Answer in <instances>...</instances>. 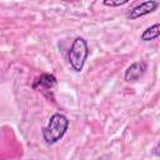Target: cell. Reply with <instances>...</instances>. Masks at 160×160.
Segmentation results:
<instances>
[{
	"label": "cell",
	"instance_id": "obj_7",
	"mask_svg": "<svg viewBox=\"0 0 160 160\" xmlns=\"http://www.w3.org/2000/svg\"><path fill=\"white\" fill-rule=\"evenodd\" d=\"M129 2V0H124V1H108L105 0L102 4L105 6H110V8H114V6H122V5H126Z\"/></svg>",
	"mask_w": 160,
	"mask_h": 160
},
{
	"label": "cell",
	"instance_id": "obj_4",
	"mask_svg": "<svg viewBox=\"0 0 160 160\" xmlns=\"http://www.w3.org/2000/svg\"><path fill=\"white\" fill-rule=\"evenodd\" d=\"M158 8H159V2L158 1H154V0L144 1V2H140L139 5L134 6L132 9H130L128 11V14H126V18L130 19V20H135V19L145 16V15H148L150 12H154Z\"/></svg>",
	"mask_w": 160,
	"mask_h": 160
},
{
	"label": "cell",
	"instance_id": "obj_3",
	"mask_svg": "<svg viewBox=\"0 0 160 160\" xmlns=\"http://www.w3.org/2000/svg\"><path fill=\"white\" fill-rule=\"evenodd\" d=\"M56 85V78L52 74H48L44 72L40 76H38L34 82H32V89L40 91L44 96H46L48 99L54 100V95H52V89Z\"/></svg>",
	"mask_w": 160,
	"mask_h": 160
},
{
	"label": "cell",
	"instance_id": "obj_2",
	"mask_svg": "<svg viewBox=\"0 0 160 160\" xmlns=\"http://www.w3.org/2000/svg\"><path fill=\"white\" fill-rule=\"evenodd\" d=\"M88 55H89V46H88L86 40L80 36L76 38L72 41L71 48L68 54V60L72 70H75L76 72H80L85 65Z\"/></svg>",
	"mask_w": 160,
	"mask_h": 160
},
{
	"label": "cell",
	"instance_id": "obj_5",
	"mask_svg": "<svg viewBox=\"0 0 160 160\" xmlns=\"http://www.w3.org/2000/svg\"><path fill=\"white\" fill-rule=\"evenodd\" d=\"M148 69V64L144 61V60H140V61H135L132 62L125 71V75H124V79L126 81H136L139 78H141L145 71Z\"/></svg>",
	"mask_w": 160,
	"mask_h": 160
},
{
	"label": "cell",
	"instance_id": "obj_6",
	"mask_svg": "<svg viewBox=\"0 0 160 160\" xmlns=\"http://www.w3.org/2000/svg\"><path fill=\"white\" fill-rule=\"evenodd\" d=\"M159 35H160V25H159V22H156V24H154L152 26L145 29V30L142 31L140 39H141L142 41H151V40L158 39Z\"/></svg>",
	"mask_w": 160,
	"mask_h": 160
},
{
	"label": "cell",
	"instance_id": "obj_1",
	"mask_svg": "<svg viewBox=\"0 0 160 160\" xmlns=\"http://www.w3.org/2000/svg\"><path fill=\"white\" fill-rule=\"evenodd\" d=\"M69 119L60 112H55L50 116L48 125L42 129V139L46 144H56L68 131Z\"/></svg>",
	"mask_w": 160,
	"mask_h": 160
}]
</instances>
